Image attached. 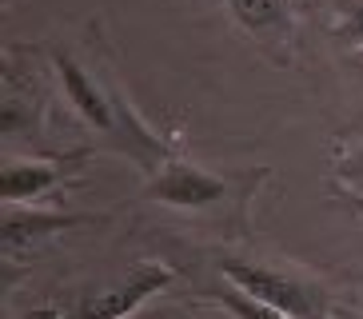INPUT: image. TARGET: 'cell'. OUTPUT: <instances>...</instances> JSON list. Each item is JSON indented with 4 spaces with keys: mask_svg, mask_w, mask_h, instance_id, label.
Returning a JSON list of instances; mask_svg holds the SVG:
<instances>
[{
    "mask_svg": "<svg viewBox=\"0 0 363 319\" xmlns=\"http://www.w3.org/2000/svg\"><path fill=\"white\" fill-rule=\"evenodd\" d=\"M256 180V176H216V172L200 168L184 156H164L160 164H152V180L144 196L156 203H172L184 212H203V208H220L228 203L240 188Z\"/></svg>",
    "mask_w": 363,
    "mask_h": 319,
    "instance_id": "6da1fadb",
    "label": "cell"
},
{
    "mask_svg": "<svg viewBox=\"0 0 363 319\" xmlns=\"http://www.w3.org/2000/svg\"><path fill=\"white\" fill-rule=\"evenodd\" d=\"M220 276H228L232 284H240L244 291L259 296L264 303L279 308L291 319H331V296L320 284H311L308 276L267 264H247V259H224Z\"/></svg>",
    "mask_w": 363,
    "mask_h": 319,
    "instance_id": "7a4b0ae2",
    "label": "cell"
},
{
    "mask_svg": "<svg viewBox=\"0 0 363 319\" xmlns=\"http://www.w3.org/2000/svg\"><path fill=\"white\" fill-rule=\"evenodd\" d=\"M172 284H176V272L168 264H136L132 276H124L120 284L80 296L68 319H132L152 296H160Z\"/></svg>",
    "mask_w": 363,
    "mask_h": 319,
    "instance_id": "3957f363",
    "label": "cell"
},
{
    "mask_svg": "<svg viewBox=\"0 0 363 319\" xmlns=\"http://www.w3.org/2000/svg\"><path fill=\"white\" fill-rule=\"evenodd\" d=\"M56 76H60V88H65V100L80 112L88 128H96L104 136H124V120H120V104L116 96L104 92V88L84 72V64L76 60L72 52H52Z\"/></svg>",
    "mask_w": 363,
    "mask_h": 319,
    "instance_id": "277c9868",
    "label": "cell"
},
{
    "mask_svg": "<svg viewBox=\"0 0 363 319\" xmlns=\"http://www.w3.org/2000/svg\"><path fill=\"white\" fill-rule=\"evenodd\" d=\"M220 4L267 52H291V36H296L291 0H220Z\"/></svg>",
    "mask_w": 363,
    "mask_h": 319,
    "instance_id": "5b68a950",
    "label": "cell"
},
{
    "mask_svg": "<svg viewBox=\"0 0 363 319\" xmlns=\"http://www.w3.org/2000/svg\"><path fill=\"white\" fill-rule=\"evenodd\" d=\"M60 180L65 172L48 160H9L0 172V191H4V203H36L52 196Z\"/></svg>",
    "mask_w": 363,
    "mask_h": 319,
    "instance_id": "8992f818",
    "label": "cell"
},
{
    "mask_svg": "<svg viewBox=\"0 0 363 319\" xmlns=\"http://www.w3.org/2000/svg\"><path fill=\"white\" fill-rule=\"evenodd\" d=\"M84 216H60V212H33V208H21V203H9V220H4V255L16 259L24 247H36L44 235L60 232V228H72Z\"/></svg>",
    "mask_w": 363,
    "mask_h": 319,
    "instance_id": "52a82bcc",
    "label": "cell"
},
{
    "mask_svg": "<svg viewBox=\"0 0 363 319\" xmlns=\"http://www.w3.org/2000/svg\"><path fill=\"white\" fill-rule=\"evenodd\" d=\"M203 299H212V303H220V308H224L232 319H291V315H284L279 308L264 303L259 296L244 291L240 284H232L228 276H224V284H216L212 291H203Z\"/></svg>",
    "mask_w": 363,
    "mask_h": 319,
    "instance_id": "ba28073f",
    "label": "cell"
},
{
    "mask_svg": "<svg viewBox=\"0 0 363 319\" xmlns=\"http://www.w3.org/2000/svg\"><path fill=\"white\" fill-rule=\"evenodd\" d=\"M331 36L343 48L359 52L363 48V0H343L340 12H335V24H331Z\"/></svg>",
    "mask_w": 363,
    "mask_h": 319,
    "instance_id": "9c48e42d",
    "label": "cell"
},
{
    "mask_svg": "<svg viewBox=\"0 0 363 319\" xmlns=\"http://www.w3.org/2000/svg\"><path fill=\"white\" fill-rule=\"evenodd\" d=\"M335 180L355 188V191H363V148H355L352 156H343L340 164H335Z\"/></svg>",
    "mask_w": 363,
    "mask_h": 319,
    "instance_id": "30bf717a",
    "label": "cell"
},
{
    "mask_svg": "<svg viewBox=\"0 0 363 319\" xmlns=\"http://www.w3.org/2000/svg\"><path fill=\"white\" fill-rule=\"evenodd\" d=\"M24 319H68L65 311L56 308V303H44V308H36V311H28Z\"/></svg>",
    "mask_w": 363,
    "mask_h": 319,
    "instance_id": "8fae6325",
    "label": "cell"
},
{
    "mask_svg": "<svg viewBox=\"0 0 363 319\" xmlns=\"http://www.w3.org/2000/svg\"><path fill=\"white\" fill-rule=\"evenodd\" d=\"M352 208H355V216H363V191H359V196H352Z\"/></svg>",
    "mask_w": 363,
    "mask_h": 319,
    "instance_id": "7c38bea8",
    "label": "cell"
}]
</instances>
